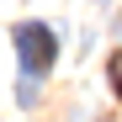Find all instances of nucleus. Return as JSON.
<instances>
[{
	"label": "nucleus",
	"mask_w": 122,
	"mask_h": 122,
	"mask_svg": "<svg viewBox=\"0 0 122 122\" xmlns=\"http://www.w3.org/2000/svg\"><path fill=\"white\" fill-rule=\"evenodd\" d=\"M117 96H122V64H117Z\"/></svg>",
	"instance_id": "nucleus-2"
},
{
	"label": "nucleus",
	"mask_w": 122,
	"mask_h": 122,
	"mask_svg": "<svg viewBox=\"0 0 122 122\" xmlns=\"http://www.w3.org/2000/svg\"><path fill=\"white\" fill-rule=\"evenodd\" d=\"M16 58H21L27 74H48L53 58H58V37H53V27H43V21H21V27H16Z\"/></svg>",
	"instance_id": "nucleus-1"
}]
</instances>
